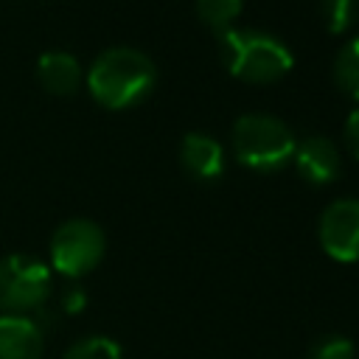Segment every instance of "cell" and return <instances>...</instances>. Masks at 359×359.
<instances>
[{
	"label": "cell",
	"mask_w": 359,
	"mask_h": 359,
	"mask_svg": "<svg viewBox=\"0 0 359 359\" xmlns=\"http://www.w3.org/2000/svg\"><path fill=\"white\" fill-rule=\"evenodd\" d=\"M157 81L154 62L135 48L118 45L95 56L87 70L90 95L107 109H126L143 101Z\"/></svg>",
	"instance_id": "6da1fadb"
},
{
	"label": "cell",
	"mask_w": 359,
	"mask_h": 359,
	"mask_svg": "<svg viewBox=\"0 0 359 359\" xmlns=\"http://www.w3.org/2000/svg\"><path fill=\"white\" fill-rule=\"evenodd\" d=\"M219 45H222L224 67L230 70V76L247 84H272L283 79L294 65V56L289 53V48L280 39L261 31L224 28L219 31Z\"/></svg>",
	"instance_id": "7a4b0ae2"
},
{
	"label": "cell",
	"mask_w": 359,
	"mask_h": 359,
	"mask_svg": "<svg viewBox=\"0 0 359 359\" xmlns=\"http://www.w3.org/2000/svg\"><path fill=\"white\" fill-rule=\"evenodd\" d=\"M294 146L292 129L272 115L250 112L233 123V154L252 171H278L294 157Z\"/></svg>",
	"instance_id": "3957f363"
},
{
	"label": "cell",
	"mask_w": 359,
	"mask_h": 359,
	"mask_svg": "<svg viewBox=\"0 0 359 359\" xmlns=\"http://www.w3.org/2000/svg\"><path fill=\"white\" fill-rule=\"evenodd\" d=\"M50 266L34 255H6L0 258V314L39 311L50 297Z\"/></svg>",
	"instance_id": "277c9868"
},
{
	"label": "cell",
	"mask_w": 359,
	"mask_h": 359,
	"mask_svg": "<svg viewBox=\"0 0 359 359\" xmlns=\"http://www.w3.org/2000/svg\"><path fill=\"white\" fill-rule=\"evenodd\" d=\"M107 250L104 230L90 219H67L50 236V266L76 280L93 272Z\"/></svg>",
	"instance_id": "5b68a950"
},
{
	"label": "cell",
	"mask_w": 359,
	"mask_h": 359,
	"mask_svg": "<svg viewBox=\"0 0 359 359\" xmlns=\"http://www.w3.org/2000/svg\"><path fill=\"white\" fill-rule=\"evenodd\" d=\"M320 244L339 264L359 261V199H337L320 216Z\"/></svg>",
	"instance_id": "8992f818"
},
{
	"label": "cell",
	"mask_w": 359,
	"mask_h": 359,
	"mask_svg": "<svg viewBox=\"0 0 359 359\" xmlns=\"http://www.w3.org/2000/svg\"><path fill=\"white\" fill-rule=\"evenodd\" d=\"M294 165L297 174L311 182V185H325L331 180H337L342 163H339V149L334 140H328L325 135H311L303 143L294 146Z\"/></svg>",
	"instance_id": "52a82bcc"
},
{
	"label": "cell",
	"mask_w": 359,
	"mask_h": 359,
	"mask_svg": "<svg viewBox=\"0 0 359 359\" xmlns=\"http://www.w3.org/2000/svg\"><path fill=\"white\" fill-rule=\"evenodd\" d=\"M45 351V331L34 317L0 314V359H39Z\"/></svg>",
	"instance_id": "ba28073f"
},
{
	"label": "cell",
	"mask_w": 359,
	"mask_h": 359,
	"mask_svg": "<svg viewBox=\"0 0 359 359\" xmlns=\"http://www.w3.org/2000/svg\"><path fill=\"white\" fill-rule=\"evenodd\" d=\"M180 160L185 171L196 180H216L224 171V151L222 143L202 132H188L180 143Z\"/></svg>",
	"instance_id": "9c48e42d"
},
{
	"label": "cell",
	"mask_w": 359,
	"mask_h": 359,
	"mask_svg": "<svg viewBox=\"0 0 359 359\" xmlns=\"http://www.w3.org/2000/svg\"><path fill=\"white\" fill-rule=\"evenodd\" d=\"M36 79L50 95H73L81 84V65L67 50H48L36 59Z\"/></svg>",
	"instance_id": "30bf717a"
},
{
	"label": "cell",
	"mask_w": 359,
	"mask_h": 359,
	"mask_svg": "<svg viewBox=\"0 0 359 359\" xmlns=\"http://www.w3.org/2000/svg\"><path fill=\"white\" fill-rule=\"evenodd\" d=\"M334 81L348 98L359 101V36L339 48L334 59Z\"/></svg>",
	"instance_id": "8fae6325"
},
{
	"label": "cell",
	"mask_w": 359,
	"mask_h": 359,
	"mask_svg": "<svg viewBox=\"0 0 359 359\" xmlns=\"http://www.w3.org/2000/svg\"><path fill=\"white\" fill-rule=\"evenodd\" d=\"M62 359H123V353H121V345L115 339L93 334V337L73 342Z\"/></svg>",
	"instance_id": "7c38bea8"
},
{
	"label": "cell",
	"mask_w": 359,
	"mask_h": 359,
	"mask_svg": "<svg viewBox=\"0 0 359 359\" xmlns=\"http://www.w3.org/2000/svg\"><path fill=\"white\" fill-rule=\"evenodd\" d=\"M244 0H196V14L216 31L230 28V22L241 14Z\"/></svg>",
	"instance_id": "4fadbf2b"
},
{
	"label": "cell",
	"mask_w": 359,
	"mask_h": 359,
	"mask_svg": "<svg viewBox=\"0 0 359 359\" xmlns=\"http://www.w3.org/2000/svg\"><path fill=\"white\" fill-rule=\"evenodd\" d=\"M359 17V0H323V20L328 34L348 31Z\"/></svg>",
	"instance_id": "5bb4252c"
},
{
	"label": "cell",
	"mask_w": 359,
	"mask_h": 359,
	"mask_svg": "<svg viewBox=\"0 0 359 359\" xmlns=\"http://www.w3.org/2000/svg\"><path fill=\"white\" fill-rule=\"evenodd\" d=\"M309 359H356V348H353V342L348 337L331 334V337H323L309 351Z\"/></svg>",
	"instance_id": "9a60e30c"
},
{
	"label": "cell",
	"mask_w": 359,
	"mask_h": 359,
	"mask_svg": "<svg viewBox=\"0 0 359 359\" xmlns=\"http://www.w3.org/2000/svg\"><path fill=\"white\" fill-rule=\"evenodd\" d=\"M59 306L65 314H79L84 306H87V292L79 286V283H70L62 289V297H59Z\"/></svg>",
	"instance_id": "2e32d148"
},
{
	"label": "cell",
	"mask_w": 359,
	"mask_h": 359,
	"mask_svg": "<svg viewBox=\"0 0 359 359\" xmlns=\"http://www.w3.org/2000/svg\"><path fill=\"white\" fill-rule=\"evenodd\" d=\"M342 140L348 146V151L359 160V107L345 118V126H342Z\"/></svg>",
	"instance_id": "e0dca14e"
}]
</instances>
